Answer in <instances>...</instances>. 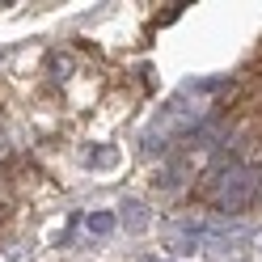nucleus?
Instances as JSON below:
<instances>
[{
    "label": "nucleus",
    "instance_id": "1",
    "mask_svg": "<svg viewBox=\"0 0 262 262\" xmlns=\"http://www.w3.org/2000/svg\"><path fill=\"white\" fill-rule=\"evenodd\" d=\"M254 194H258V178L250 169H241V165H228L220 178H216V207L228 211V216H237V211H245L254 203Z\"/></svg>",
    "mask_w": 262,
    "mask_h": 262
},
{
    "label": "nucleus",
    "instance_id": "2",
    "mask_svg": "<svg viewBox=\"0 0 262 262\" xmlns=\"http://www.w3.org/2000/svg\"><path fill=\"white\" fill-rule=\"evenodd\" d=\"M123 224L131 228V233H140V228L148 224V216H144V203H136V199H127V203H123Z\"/></svg>",
    "mask_w": 262,
    "mask_h": 262
},
{
    "label": "nucleus",
    "instance_id": "3",
    "mask_svg": "<svg viewBox=\"0 0 262 262\" xmlns=\"http://www.w3.org/2000/svg\"><path fill=\"white\" fill-rule=\"evenodd\" d=\"M114 224H119L114 211H93V216H89V233L93 237H106V233H114Z\"/></svg>",
    "mask_w": 262,
    "mask_h": 262
},
{
    "label": "nucleus",
    "instance_id": "4",
    "mask_svg": "<svg viewBox=\"0 0 262 262\" xmlns=\"http://www.w3.org/2000/svg\"><path fill=\"white\" fill-rule=\"evenodd\" d=\"M85 161H89V165H93V169H110V165H114V161H119V152H114V148H97V152H89Z\"/></svg>",
    "mask_w": 262,
    "mask_h": 262
},
{
    "label": "nucleus",
    "instance_id": "5",
    "mask_svg": "<svg viewBox=\"0 0 262 262\" xmlns=\"http://www.w3.org/2000/svg\"><path fill=\"white\" fill-rule=\"evenodd\" d=\"M144 262H169V258H144Z\"/></svg>",
    "mask_w": 262,
    "mask_h": 262
}]
</instances>
